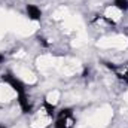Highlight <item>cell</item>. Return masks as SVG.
Instances as JSON below:
<instances>
[{
    "label": "cell",
    "mask_w": 128,
    "mask_h": 128,
    "mask_svg": "<svg viewBox=\"0 0 128 128\" xmlns=\"http://www.w3.org/2000/svg\"><path fill=\"white\" fill-rule=\"evenodd\" d=\"M121 78H122V79H125V80H128V70L124 73V76H121Z\"/></svg>",
    "instance_id": "obj_7"
},
{
    "label": "cell",
    "mask_w": 128,
    "mask_h": 128,
    "mask_svg": "<svg viewBox=\"0 0 128 128\" xmlns=\"http://www.w3.org/2000/svg\"><path fill=\"white\" fill-rule=\"evenodd\" d=\"M18 101H20V106H21V109H22L24 113H32V104L28 103L26 94H20L18 96Z\"/></svg>",
    "instance_id": "obj_3"
},
{
    "label": "cell",
    "mask_w": 128,
    "mask_h": 128,
    "mask_svg": "<svg viewBox=\"0 0 128 128\" xmlns=\"http://www.w3.org/2000/svg\"><path fill=\"white\" fill-rule=\"evenodd\" d=\"M73 125H74L73 110L72 109H63L58 113V119L55 122V128H73Z\"/></svg>",
    "instance_id": "obj_1"
},
{
    "label": "cell",
    "mask_w": 128,
    "mask_h": 128,
    "mask_svg": "<svg viewBox=\"0 0 128 128\" xmlns=\"http://www.w3.org/2000/svg\"><path fill=\"white\" fill-rule=\"evenodd\" d=\"M0 128H6V127H3V125H0Z\"/></svg>",
    "instance_id": "obj_9"
},
{
    "label": "cell",
    "mask_w": 128,
    "mask_h": 128,
    "mask_svg": "<svg viewBox=\"0 0 128 128\" xmlns=\"http://www.w3.org/2000/svg\"><path fill=\"white\" fill-rule=\"evenodd\" d=\"M27 14H28V16H30L32 20H34V21L40 20V16H42L40 9H39L37 6H34V4H28V6H27Z\"/></svg>",
    "instance_id": "obj_4"
},
{
    "label": "cell",
    "mask_w": 128,
    "mask_h": 128,
    "mask_svg": "<svg viewBox=\"0 0 128 128\" xmlns=\"http://www.w3.org/2000/svg\"><path fill=\"white\" fill-rule=\"evenodd\" d=\"M3 60H4V55H3V54H0V63H2Z\"/></svg>",
    "instance_id": "obj_8"
},
{
    "label": "cell",
    "mask_w": 128,
    "mask_h": 128,
    "mask_svg": "<svg viewBox=\"0 0 128 128\" xmlns=\"http://www.w3.org/2000/svg\"><path fill=\"white\" fill-rule=\"evenodd\" d=\"M2 79H3V82L9 84V85L12 86V90L18 92V96H20V94H26L24 84H22L20 79H16L15 76H12V74H9V73H8V74H3V76H2Z\"/></svg>",
    "instance_id": "obj_2"
},
{
    "label": "cell",
    "mask_w": 128,
    "mask_h": 128,
    "mask_svg": "<svg viewBox=\"0 0 128 128\" xmlns=\"http://www.w3.org/2000/svg\"><path fill=\"white\" fill-rule=\"evenodd\" d=\"M118 9H121V10H127L128 9V0H115V3H113Z\"/></svg>",
    "instance_id": "obj_6"
},
{
    "label": "cell",
    "mask_w": 128,
    "mask_h": 128,
    "mask_svg": "<svg viewBox=\"0 0 128 128\" xmlns=\"http://www.w3.org/2000/svg\"><path fill=\"white\" fill-rule=\"evenodd\" d=\"M43 107H45L48 116H54V113H55V106H52V104L48 103V101H43Z\"/></svg>",
    "instance_id": "obj_5"
}]
</instances>
